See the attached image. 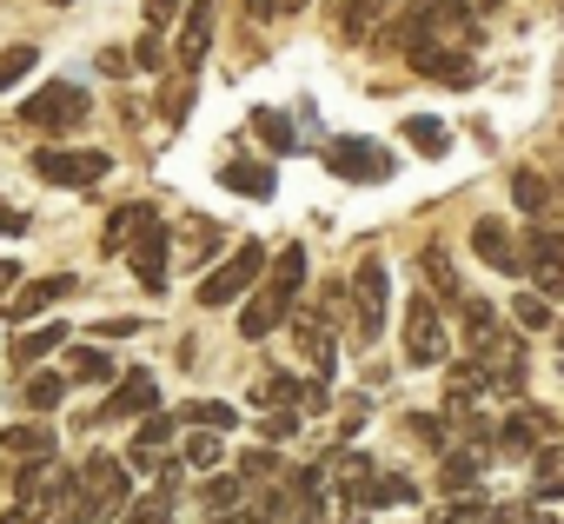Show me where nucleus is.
Masks as SVG:
<instances>
[{
    "label": "nucleus",
    "mask_w": 564,
    "mask_h": 524,
    "mask_svg": "<svg viewBox=\"0 0 564 524\" xmlns=\"http://www.w3.org/2000/svg\"><path fill=\"white\" fill-rule=\"evenodd\" d=\"M34 173L47 186H100L113 173V153H100V146H41Z\"/></svg>",
    "instance_id": "nucleus-2"
},
{
    "label": "nucleus",
    "mask_w": 564,
    "mask_h": 524,
    "mask_svg": "<svg viewBox=\"0 0 564 524\" xmlns=\"http://www.w3.org/2000/svg\"><path fill=\"white\" fill-rule=\"evenodd\" d=\"M147 412H160V379L147 365H127L113 379V392H107V405H100L94 425H127V418H147Z\"/></svg>",
    "instance_id": "nucleus-4"
},
{
    "label": "nucleus",
    "mask_w": 564,
    "mask_h": 524,
    "mask_svg": "<svg viewBox=\"0 0 564 524\" xmlns=\"http://www.w3.org/2000/svg\"><path fill=\"white\" fill-rule=\"evenodd\" d=\"M405 359H412L419 372L452 359V339H445V326H438V306H432V293H425V299H412V313H405Z\"/></svg>",
    "instance_id": "nucleus-7"
},
{
    "label": "nucleus",
    "mask_w": 564,
    "mask_h": 524,
    "mask_svg": "<svg viewBox=\"0 0 564 524\" xmlns=\"http://www.w3.org/2000/svg\"><path fill=\"white\" fill-rule=\"evenodd\" d=\"M252 127H259V140H272V153H286V146H293V127L279 120V113H252Z\"/></svg>",
    "instance_id": "nucleus-38"
},
{
    "label": "nucleus",
    "mask_w": 564,
    "mask_h": 524,
    "mask_svg": "<svg viewBox=\"0 0 564 524\" xmlns=\"http://www.w3.org/2000/svg\"><path fill=\"white\" fill-rule=\"evenodd\" d=\"M14 232H28V212H14V206H0V239H14Z\"/></svg>",
    "instance_id": "nucleus-43"
},
{
    "label": "nucleus",
    "mask_w": 564,
    "mask_h": 524,
    "mask_svg": "<svg viewBox=\"0 0 564 524\" xmlns=\"http://www.w3.org/2000/svg\"><path fill=\"white\" fill-rule=\"evenodd\" d=\"M180 8H186V0H147V28L160 34V28H166V21H173Z\"/></svg>",
    "instance_id": "nucleus-40"
},
{
    "label": "nucleus",
    "mask_w": 564,
    "mask_h": 524,
    "mask_svg": "<svg viewBox=\"0 0 564 524\" xmlns=\"http://www.w3.org/2000/svg\"><path fill=\"white\" fill-rule=\"evenodd\" d=\"M471 252L485 259L491 273H524V266H518V239H511L498 219H478V226H471Z\"/></svg>",
    "instance_id": "nucleus-14"
},
{
    "label": "nucleus",
    "mask_w": 564,
    "mask_h": 524,
    "mask_svg": "<svg viewBox=\"0 0 564 524\" xmlns=\"http://www.w3.org/2000/svg\"><path fill=\"white\" fill-rule=\"evenodd\" d=\"M259 438H265V445H286V438H300V412H293V405H272V412L259 418Z\"/></svg>",
    "instance_id": "nucleus-31"
},
{
    "label": "nucleus",
    "mask_w": 564,
    "mask_h": 524,
    "mask_svg": "<svg viewBox=\"0 0 564 524\" xmlns=\"http://www.w3.org/2000/svg\"><path fill=\"white\" fill-rule=\"evenodd\" d=\"M557 438V412L551 405H518L511 418H505V451H538V445H551Z\"/></svg>",
    "instance_id": "nucleus-12"
},
{
    "label": "nucleus",
    "mask_w": 564,
    "mask_h": 524,
    "mask_svg": "<svg viewBox=\"0 0 564 524\" xmlns=\"http://www.w3.org/2000/svg\"><path fill=\"white\" fill-rule=\"evenodd\" d=\"M61 399H67V379H61V372H34V379L21 385V405H28V412H61Z\"/></svg>",
    "instance_id": "nucleus-25"
},
{
    "label": "nucleus",
    "mask_w": 564,
    "mask_h": 524,
    "mask_svg": "<svg viewBox=\"0 0 564 524\" xmlns=\"http://www.w3.org/2000/svg\"><path fill=\"white\" fill-rule=\"evenodd\" d=\"M259 266H265V245H259V239H239V252L226 259V266H213V273L199 280V306H232V299L259 280Z\"/></svg>",
    "instance_id": "nucleus-3"
},
{
    "label": "nucleus",
    "mask_w": 564,
    "mask_h": 524,
    "mask_svg": "<svg viewBox=\"0 0 564 524\" xmlns=\"http://www.w3.org/2000/svg\"><path fill=\"white\" fill-rule=\"evenodd\" d=\"M173 425H180V412H147V425L133 432V465L140 471H160V451L173 445Z\"/></svg>",
    "instance_id": "nucleus-15"
},
{
    "label": "nucleus",
    "mask_w": 564,
    "mask_h": 524,
    "mask_svg": "<svg viewBox=\"0 0 564 524\" xmlns=\"http://www.w3.org/2000/svg\"><path fill=\"white\" fill-rule=\"evenodd\" d=\"M293 339H300V352L319 365V372H333V359H339V346H333V332L313 319V313H293Z\"/></svg>",
    "instance_id": "nucleus-20"
},
{
    "label": "nucleus",
    "mask_w": 564,
    "mask_h": 524,
    "mask_svg": "<svg viewBox=\"0 0 564 524\" xmlns=\"http://www.w3.org/2000/svg\"><path fill=\"white\" fill-rule=\"evenodd\" d=\"M147 219H153V206H140V199H133V206H113V212H107L100 245H107V252H127V245H133V232H140Z\"/></svg>",
    "instance_id": "nucleus-21"
},
{
    "label": "nucleus",
    "mask_w": 564,
    "mask_h": 524,
    "mask_svg": "<svg viewBox=\"0 0 564 524\" xmlns=\"http://www.w3.org/2000/svg\"><path fill=\"white\" fill-rule=\"evenodd\" d=\"M352 299H359V339L372 346V339H379V326H386V299H392V280H386L379 259H366V266L352 273Z\"/></svg>",
    "instance_id": "nucleus-10"
},
{
    "label": "nucleus",
    "mask_w": 564,
    "mask_h": 524,
    "mask_svg": "<svg viewBox=\"0 0 564 524\" xmlns=\"http://www.w3.org/2000/svg\"><path fill=\"white\" fill-rule=\"evenodd\" d=\"M127 259H133V280L147 286V293H166V280H173V239H166V226H160V212L133 232V245H127Z\"/></svg>",
    "instance_id": "nucleus-5"
},
{
    "label": "nucleus",
    "mask_w": 564,
    "mask_h": 524,
    "mask_svg": "<svg viewBox=\"0 0 564 524\" xmlns=\"http://www.w3.org/2000/svg\"><path fill=\"white\" fill-rule=\"evenodd\" d=\"M74 379H87V385H113V379H120V365H113L100 346H80V352H74Z\"/></svg>",
    "instance_id": "nucleus-28"
},
{
    "label": "nucleus",
    "mask_w": 564,
    "mask_h": 524,
    "mask_svg": "<svg viewBox=\"0 0 564 524\" xmlns=\"http://www.w3.org/2000/svg\"><path fill=\"white\" fill-rule=\"evenodd\" d=\"M74 273H47V280H28L14 299H8V313H0V319H8V326H21V319H41L47 306H61V299H74Z\"/></svg>",
    "instance_id": "nucleus-11"
},
{
    "label": "nucleus",
    "mask_w": 564,
    "mask_h": 524,
    "mask_svg": "<svg viewBox=\"0 0 564 524\" xmlns=\"http://www.w3.org/2000/svg\"><path fill=\"white\" fill-rule=\"evenodd\" d=\"M531 498H564V478H538V484H531Z\"/></svg>",
    "instance_id": "nucleus-45"
},
{
    "label": "nucleus",
    "mask_w": 564,
    "mask_h": 524,
    "mask_svg": "<svg viewBox=\"0 0 564 524\" xmlns=\"http://www.w3.org/2000/svg\"><path fill=\"white\" fill-rule=\"evenodd\" d=\"M133 67H147V74H160V67H166V54H160V34H153V28L140 34V47H133Z\"/></svg>",
    "instance_id": "nucleus-39"
},
{
    "label": "nucleus",
    "mask_w": 564,
    "mask_h": 524,
    "mask_svg": "<svg viewBox=\"0 0 564 524\" xmlns=\"http://www.w3.org/2000/svg\"><path fill=\"white\" fill-rule=\"evenodd\" d=\"M306 392H300V379L293 372H279V379H259V405L272 412V405H300Z\"/></svg>",
    "instance_id": "nucleus-34"
},
{
    "label": "nucleus",
    "mask_w": 564,
    "mask_h": 524,
    "mask_svg": "<svg viewBox=\"0 0 564 524\" xmlns=\"http://www.w3.org/2000/svg\"><path fill=\"white\" fill-rule=\"evenodd\" d=\"M186 465H193V471H213V465H219V432L186 438Z\"/></svg>",
    "instance_id": "nucleus-37"
},
{
    "label": "nucleus",
    "mask_w": 564,
    "mask_h": 524,
    "mask_svg": "<svg viewBox=\"0 0 564 524\" xmlns=\"http://www.w3.org/2000/svg\"><path fill=\"white\" fill-rule=\"evenodd\" d=\"M405 425H412V438H419V445H432V451H445V438H452V432H445V425H452L445 412H412Z\"/></svg>",
    "instance_id": "nucleus-33"
},
{
    "label": "nucleus",
    "mask_w": 564,
    "mask_h": 524,
    "mask_svg": "<svg viewBox=\"0 0 564 524\" xmlns=\"http://www.w3.org/2000/svg\"><path fill=\"white\" fill-rule=\"evenodd\" d=\"M61 346H67V326H61V319L41 326V332H21V339H14V365H41V359L61 352Z\"/></svg>",
    "instance_id": "nucleus-22"
},
{
    "label": "nucleus",
    "mask_w": 564,
    "mask_h": 524,
    "mask_svg": "<svg viewBox=\"0 0 564 524\" xmlns=\"http://www.w3.org/2000/svg\"><path fill=\"white\" fill-rule=\"evenodd\" d=\"M293 306L286 299H272V293H252L246 313H239V339H272V326H286Z\"/></svg>",
    "instance_id": "nucleus-16"
},
{
    "label": "nucleus",
    "mask_w": 564,
    "mask_h": 524,
    "mask_svg": "<svg viewBox=\"0 0 564 524\" xmlns=\"http://www.w3.org/2000/svg\"><path fill=\"white\" fill-rule=\"evenodd\" d=\"M511 319H518L524 332H551V299H538V293H518V306H511Z\"/></svg>",
    "instance_id": "nucleus-32"
},
{
    "label": "nucleus",
    "mask_w": 564,
    "mask_h": 524,
    "mask_svg": "<svg viewBox=\"0 0 564 524\" xmlns=\"http://www.w3.org/2000/svg\"><path fill=\"white\" fill-rule=\"evenodd\" d=\"M265 471L279 478V458L272 451H246V478H265Z\"/></svg>",
    "instance_id": "nucleus-41"
},
{
    "label": "nucleus",
    "mask_w": 564,
    "mask_h": 524,
    "mask_svg": "<svg viewBox=\"0 0 564 524\" xmlns=\"http://www.w3.org/2000/svg\"><path fill=\"white\" fill-rule=\"evenodd\" d=\"M34 67H41V47H8V54H0V94H8V87H21Z\"/></svg>",
    "instance_id": "nucleus-30"
},
{
    "label": "nucleus",
    "mask_w": 564,
    "mask_h": 524,
    "mask_svg": "<svg viewBox=\"0 0 564 524\" xmlns=\"http://www.w3.org/2000/svg\"><path fill=\"white\" fill-rule=\"evenodd\" d=\"M405 146H419V153H432V160H438V153H452V127H445V120L412 113V120H405Z\"/></svg>",
    "instance_id": "nucleus-24"
},
{
    "label": "nucleus",
    "mask_w": 564,
    "mask_h": 524,
    "mask_svg": "<svg viewBox=\"0 0 564 524\" xmlns=\"http://www.w3.org/2000/svg\"><path fill=\"white\" fill-rule=\"evenodd\" d=\"M127 67H133V61H127L120 47H107V54H100V74H127Z\"/></svg>",
    "instance_id": "nucleus-44"
},
{
    "label": "nucleus",
    "mask_w": 564,
    "mask_h": 524,
    "mask_svg": "<svg viewBox=\"0 0 564 524\" xmlns=\"http://www.w3.org/2000/svg\"><path fill=\"white\" fill-rule=\"evenodd\" d=\"M471 8H478V14H498V8H505V0H471Z\"/></svg>",
    "instance_id": "nucleus-49"
},
{
    "label": "nucleus",
    "mask_w": 564,
    "mask_h": 524,
    "mask_svg": "<svg viewBox=\"0 0 564 524\" xmlns=\"http://www.w3.org/2000/svg\"><path fill=\"white\" fill-rule=\"evenodd\" d=\"M14 280H21V266H14V259H0V293H8Z\"/></svg>",
    "instance_id": "nucleus-47"
},
{
    "label": "nucleus",
    "mask_w": 564,
    "mask_h": 524,
    "mask_svg": "<svg viewBox=\"0 0 564 524\" xmlns=\"http://www.w3.org/2000/svg\"><path fill=\"white\" fill-rule=\"evenodd\" d=\"M0 451H8V458H54L61 432L54 425H8V432H0Z\"/></svg>",
    "instance_id": "nucleus-17"
},
{
    "label": "nucleus",
    "mask_w": 564,
    "mask_h": 524,
    "mask_svg": "<svg viewBox=\"0 0 564 524\" xmlns=\"http://www.w3.org/2000/svg\"><path fill=\"white\" fill-rule=\"evenodd\" d=\"M180 418H186V425H199V432H232V425H239V412H232L226 399H199V405H186Z\"/></svg>",
    "instance_id": "nucleus-27"
},
{
    "label": "nucleus",
    "mask_w": 564,
    "mask_h": 524,
    "mask_svg": "<svg viewBox=\"0 0 564 524\" xmlns=\"http://www.w3.org/2000/svg\"><path fill=\"white\" fill-rule=\"evenodd\" d=\"M313 8V0H279V14H306Z\"/></svg>",
    "instance_id": "nucleus-48"
},
{
    "label": "nucleus",
    "mask_w": 564,
    "mask_h": 524,
    "mask_svg": "<svg viewBox=\"0 0 564 524\" xmlns=\"http://www.w3.org/2000/svg\"><path fill=\"white\" fill-rule=\"evenodd\" d=\"M511 199H518V212H531V219L551 212V186H544L538 173H511Z\"/></svg>",
    "instance_id": "nucleus-26"
},
{
    "label": "nucleus",
    "mask_w": 564,
    "mask_h": 524,
    "mask_svg": "<svg viewBox=\"0 0 564 524\" xmlns=\"http://www.w3.org/2000/svg\"><path fill=\"white\" fill-rule=\"evenodd\" d=\"M300 286H306V252L300 245H279V259H272V299H286V306H300Z\"/></svg>",
    "instance_id": "nucleus-19"
},
{
    "label": "nucleus",
    "mask_w": 564,
    "mask_h": 524,
    "mask_svg": "<svg viewBox=\"0 0 564 524\" xmlns=\"http://www.w3.org/2000/svg\"><path fill=\"white\" fill-rule=\"evenodd\" d=\"M213 14H219V0H186L180 8V80H193L199 67H206V54H213Z\"/></svg>",
    "instance_id": "nucleus-8"
},
{
    "label": "nucleus",
    "mask_w": 564,
    "mask_h": 524,
    "mask_svg": "<svg viewBox=\"0 0 564 524\" xmlns=\"http://www.w3.org/2000/svg\"><path fill=\"white\" fill-rule=\"evenodd\" d=\"M326 173L333 179H352V186H379V179H392V153L379 140L339 133V140H326Z\"/></svg>",
    "instance_id": "nucleus-1"
},
{
    "label": "nucleus",
    "mask_w": 564,
    "mask_h": 524,
    "mask_svg": "<svg viewBox=\"0 0 564 524\" xmlns=\"http://www.w3.org/2000/svg\"><path fill=\"white\" fill-rule=\"evenodd\" d=\"M140 332V319H100V339H133Z\"/></svg>",
    "instance_id": "nucleus-42"
},
{
    "label": "nucleus",
    "mask_w": 564,
    "mask_h": 524,
    "mask_svg": "<svg viewBox=\"0 0 564 524\" xmlns=\"http://www.w3.org/2000/svg\"><path fill=\"white\" fill-rule=\"evenodd\" d=\"M405 67H412L419 80H438V87H471V80H478V67H471L458 47H445V41H419V47H405Z\"/></svg>",
    "instance_id": "nucleus-9"
},
{
    "label": "nucleus",
    "mask_w": 564,
    "mask_h": 524,
    "mask_svg": "<svg viewBox=\"0 0 564 524\" xmlns=\"http://www.w3.org/2000/svg\"><path fill=\"white\" fill-rule=\"evenodd\" d=\"M199 498L213 517H226V511H239V478H213V484H199Z\"/></svg>",
    "instance_id": "nucleus-35"
},
{
    "label": "nucleus",
    "mask_w": 564,
    "mask_h": 524,
    "mask_svg": "<svg viewBox=\"0 0 564 524\" xmlns=\"http://www.w3.org/2000/svg\"><path fill=\"white\" fill-rule=\"evenodd\" d=\"M21 120H28V127H54V133H67V127L87 120V94H80L74 80H47V87L21 107Z\"/></svg>",
    "instance_id": "nucleus-6"
},
{
    "label": "nucleus",
    "mask_w": 564,
    "mask_h": 524,
    "mask_svg": "<svg viewBox=\"0 0 564 524\" xmlns=\"http://www.w3.org/2000/svg\"><path fill=\"white\" fill-rule=\"evenodd\" d=\"M419 273H425V286H432L438 299H465V286H458V273H452V259H445L438 245H425V252H419Z\"/></svg>",
    "instance_id": "nucleus-23"
},
{
    "label": "nucleus",
    "mask_w": 564,
    "mask_h": 524,
    "mask_svg": "<svg viewBox=\"0 0 564 524\" xmlns=\"http://www.w3.org/2000/svg\"><path fill=\"white\" fill-rule=\"evenodd\" d=\"M518 266H524V273H557V266H564V232H557L551 219H531V232H524V245H518Z\"/></svg>",
    "instance_id": "nucleus-13"
},
{
    "label": "nucleus",
    "mask_w": 564,
    "mask_h": 524,
    "mask_svg": "<svg viewBox=\"0 0 564 524\" xmlns=\"http://www.w3.org/2000/svg\"><path fill=\"white\" fill-rule=\"evenodd\" d=\"M120 524H173V504L153 491V498H140V504H127L120 511Z\"/></svg>",
    "instance_id": "nucleus-36"
},
{
    "label": "nucleus",
    "mask_w": 564,
    "mask_h": 524,
    "mask_svg": "<svg viewBox=\"0 0 564 524\" xmlns=\"http://www.w3.org/2000/svg\"><path fill=\"white\" fill-rule=\"evenodd\" d=\"M219 186L246 193V199H272V160H232V166H219Z\"/></svg>",
    "instance_id": "nucleus-18"
},
{
    "label": "nucleus",
    "mask_w": 564,
    "mask_h": 524,
    "mask_svg": "<svg viewBox=\"0 0 564 524\" xmlns=\"http://www.w3.org/2000/svg\"><path fill=\"white\" fill-rule=\"evenodd\" d=\"M246 14H252V21H272V14H279V0H246Z\"/></svg>",
    "instance_id": "nucleus-46"
},
{
    "label": "nucleus",
    "mask_w": 564,
    "mask_h": 524,
    "mask_svg": "<svg viewBox=\"0 0 564 524\" xmlns=\"http://www.w3.org/2000/svg\"><path fill=\"white\" fill-rule=\"evenodd\" d=\"M471 484H478V458H471V451H452V458H445V471H438V491H452V498H458V491H471Z\"/></svg>",
    "instance_id": "nucleus-29"
}]
</instances>
